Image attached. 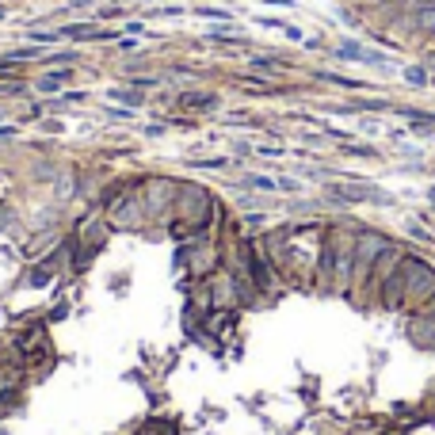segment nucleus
<instances>
[{
  "instance_id": "nucleus-18",
  "label": "nucleus",
  "mask_w": 435,
  "mask_h": 435,
  "mask_svg": "<svg viewBox=\"0 0 435 435\" xmlns=\"http://www.w3.org/2000/svg\"><path fill=\"white\" fill-rule=\"evenodd\" d=\"M405 230H409V233H412V237H416V241H432V233H427L424 225H416V222H409V225H405Z\"/></svg>"
},
{
  "instance_id": "nucleus-8",
  "label": "nucleus",
  "mask_w": 435,
  "mask_h": 435,
  "mask_svg": "<svg viewBox=\"0 0 435 435\" xmlns=\"http://www.w3.org/2000/svg\"><path fill=\"white\" fill-rule=\"evenodd\" d=\"M69 81H73V69H58V73H46V77L39 81V92H61Z\"/></svg>"
},
{
  "instance_id": "nucleus-14",
  "label": "nucleus",
  "mask_w": 435,
  "mask_h": 435,
  "mask_svg": "<svg viewBox=\"0 0 435 435\" xmlns=\"http://www.w3.org/2000/svg\"><path fill=\"white\" fill-rule=\"evenodd\" d=\"M111 99H123L126 107H141V103H145L138 92H126V88H111Z\"/></svg>"
},
{
  "instance_id": "nucleus-3",
  "label": "nucleus",
  "mask_w": 435,
  "mask_h": 435,
  "mask_svg": "<svg viewBox=\"0 0 435 435\" xmlns=\"http://www.w3.org/2000/svg\"><path fill=\"white\" fill-rule=\"evenodd\" d=\"M412 252V245H401V241H390V248L382 256H378V263H374V271H370V279H367V302L363 305H374V298H378V290H382V283L394 275L397 267H401V260Z\"/></svg>"
},
{
  "instance_id": "nucleus-21",
  "label": "nucleus",
  "mask_w": 435,
  "mask_h": 435,
  "mask_svg": "<svg viewBox=\"0 0 435 435\" xmlns=\"http://www.w3.org/2000/svg\"><path fill=\"white\" fill-rule=\"evenodd\" d=\"M16 134V126H0V138H12Z\"/></svg>"
},
{
  "instance_id": "nucleus-1",
  "label": "nucleus",
  "mask_w": 435,
  "mask_h": 435,
  "mask_svg": "<svg viewBox=\"0 0 435 435\" xmlns=\"http://www.w3.org/2000/svg\"><path fill=\"white\" fill-rule=\"evenodd\" d=\"M390 233L382 230H370V225H363V230H355V271H352V302H367V279H370V271H374L378 256L390 248Z\"/></svg>"
},
{
  "instance_id": "nucleus-9",
  "label": "nucleus",
  "mask_w": 435,
  "mask_h": 435,
  "mask_svg": "<svg viewBox=\"0 0 435 435\" xmlns=\"http://www.w3.org/2000/svg\"><path fill=\"white\" fill-rule=\"evenodd\" d=\"M180 107H199V111H214V107H218V96H206V92H188V96H180Z\"/></svg>"
},
{
  "instance_id": "nucleus-22",
  "label": "nucleus",
  "mask_w": 435,
  "mask_h": 435,
  "mask_svg": "<svg viewBox=\"0 0 435 435\" xmlns=\"http://www.w3.org/2000/svg\"><path fill=\"white\" fill-rule=\"evenodd\" d=\"M427 203H432V206H435V188H432V191H427Z\"/></svg>"
},
{
  "instance_id": "nucleus-5",
  "label": "nucleus",
  "mask_w": 435,
  "mask_h": 435,
  "mask_svg": "<svg viewBox=\"0 0 435 435\" xmlns=\"http://www.w3.org/2000/svg\"><path fill=\"white\" fill-rule=\"evenodd\" d=\"M145 222V206L134 195H119V206H111V225H123V230H138Z\"/></svg>"
},
{
  "instance_id": "nucleus-20",
  "label": "nucleus",
  "mask_w": 435,
  "mask_h": 435,
  "mask_svg": "<svg viewBox=\"0 0 435 435\" xmlns=\"http://www.w3.org/2000/svg\"><path fill=\"white\" fill-rule=\"evenodd\" d=\"M416 313H427V317H435V294H432V298H427V302H424V305H420V310H416Z\"/></svg>"
},
{
  "instance_id": "nucleus-19",
  "label": "nucleus",
  "mask_w": 435,
  "mask_h": 435,
  "mask_svg": "<svg viewBox=\"0 0 435 435\" xmlns=\"http://www.w3.org/2000/svg\"><path fill=\"white\" fill-rule=\"evenodd\" d=\"M256 153H263V156H279V153H287V149H283V145H260Z\"/></svg>"
},
{
  "instance_id": "nucleus-16",
  "label": "nucleus",
  "mask_w": 435,
  "mask_h": 435,
  "mask_svg": "<svg viewBox=\"0 0 435 435\" xmlns=\"http://www.w3.org/2000/svg\"><path fill=\"white\" fill-rule=\"evenodd\" d=\"M199 16H203V19H222V23H230V12H225V8H199Z\"/></svg>"
},
{
  "instance_id": "nucleus-15",
  "label": "nucleus",
  "mask_w": 435,
  "mask_h": 435,
  "mask_svg": "<svg viewBox=\"0 0 435 435\" xmlns=\"http://www.w3.org/2000/svg\"><path fill=\"white\" fill-rule=\"evenodd\" d=\"M344 153L347 156H378L374 145H355V141H344Z\"/></svg>"
},
{
  "instance_id": "nucleus-7",
  "label": "nucleus",
  "mask_w": 435,
  "mask_h": 435,
  "mask_svg": "<svg viewBox=\"0 0 435 435\" xmlns=\"http://www.w3.org/2000/svg\"><path fill=\"white\" fill-rule=\"evenodd\" d=\"M336 58H340V61H355V65H378V69L390 65L386 54L367 50V46H359V42H340V46H336Z\"/></svg>"
},
{
  "instance_id": "nucleus-4",
  "label": "nucleus",
  "mask_w": 435,
  "mask_h": 435,
  "mask_svg": "<svg viewBox=\"0 0 435 435\" xmlns=\"http://www.w3.org/2000/svg\"><path fill=\"white\" fill-rule=\"evenodd\" d=\"M432 294H435V267H432V263H424V267L416 271V279L409 283V290H405V298H401V313H416Z\"/></svg>"
},
{
  "instance_id": "nucleus-2",
  "label": "nucleus",
  "mask_w": 435,
  "mask_h": 435,
  "mask_svg": "<svg viewBox=\"0 0 435 435\" xmlns=\"http://www.w3.org/2000/svg\"><path fill=\"white\" fill-rule=\"evenodd\" d=\"M424 263H427V260L416 252V248H412V252L401 260V267H397L394 275H390V279L382 283V290H378L374 305H382L386 313H401V298H405V290H409V283L416 279V271L424 267Z\"/></svg>"
},
{
  "instance_id": "nucleus-13",
  "label": "nucleus",
  "mask_w": 435,
  "mask_h": 435,
  "mask_svg": "<svg viewBox=\"0 0 435 435\" xmlns=\"http://www.w3.org/2000/svg\"><path fill=\"white\" fill-rule=\"evenodd\" d=\"M252 69H260V73H279V69H287L279 58H252Z\"/></svg>"
},
{
  "instance_id": "nucleus-17",
  "label": "nucleus",
  "mask_w": 435,
  "mask_h": 435,
  "mask_svg": "<svg viewBox=\"0 0 435 435\" xmlns=\"http://www.w3.org/2000/svg\"><path fill=\"white\" fill-rule=\"evenodd\" d=\"M241 222H245L248 230H263V225H267V214H245Z\"/></svg>"
},
{
  "instance_id": "nucleus-12",
  "label": "nucleus",
  "mask_w": 435,
  "mask_h": 435,
  "mask_svg": "<svg viewBox=\"0 0 435 435\" xmlns=\"http://www.w3.org/2000/svg\"><path fill=\"white\" fill-rule=\"evenodd\" d=\"M321 81H329V84H336V88H352V92H363L367 84L363 81H352V77H344V73H317Z\"/></svg>"
},
{
  "instance_id": "nucleus-11",
  "label": "nucleus",
  "mask_w": 435,
  "mask_h": 435,
  "mask_svg": "<svg viewBox=\"0 0 435 435\" xmlns=\"http://www.w3.org/2000/svg\"><path fill=\"white\" fill-rule=\"evenodd\" d=\"M405 84H412V88H424V84H432V77H427L424 65H405Z\"/></svg>"
},
{
  "instance_id": "nucleus-23",
  "label": "nucleus",
  "mask_w": 435,
  "mask_h": 435,
  "mask_svg": "<svg viewBox=\"0 0 435 435\" xmlns=\"http://www.w3.org/2000/svg\"><path fill=\"white\" fill-rule=\"evenodd\" d=\"M0 19H4V8H0Z\"/></svg>"
},
{
  "instance_id": "nucleus-6",
  "label": "nucleus",
  "mask_w": 435,
  "mask_h": 435,
  "mask_svg": "<svg viewBox=\"0 0 435 435\" xmlns=\"http://www.w3.org/2000/svg\"><path fill=\"white\" fill-rule=\"evenodd\" d=\"M405 336H409L412 347H435V317H427V313H409Z\"/></svg>"
},
{
  "instance_id": "nucleus-10",
  "label": "nucleus",
  "mask_w": 435,
  "mask_h": 435,
  "mask_svg": "<svg viewBox=\"0 0 435 435\" xmlns=\"http://www.w3.org/2000/svg\"><path fill=\"white\" fill-rule=\"evenodd\" d=\"M245 183H248V188H256V191H279V176H260V172H248V176H245Z\"/></svg>"
}]
</instances>
